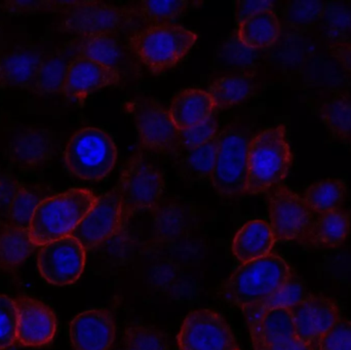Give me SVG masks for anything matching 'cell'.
<instances>
[{
	"mask_svg": "<svg viewBox=\"0 0 351 350\" xmlns=\"http://www.w3.org/2000/svg\"><path fill=\"white\" fill-rule=\"evenodd\" d=\"M288 310L299 340L311 347L341 318L337 304L323 296L308 295Z\"/></svg>",
	"mask_w": 351,
	"mask_h": 350,
	"instance_id": "15",
	"label": "cell"
},
{
	"mask_svg": "<svg viewBox=\"0 0 351 350\" xmlns=\"http://www.w3.org/2000/svg\"><path fill=\"white\" fill-rule=\"evenodd\" d=\"M280 23L272 10H262L239 23L237 38L250 49H264L272 47L280 35Z\"/></svg>",
	"mask_w": 351,
	"mask_h": 350,
	"instance_id": "26",
	"label": "cell"
},
{
	"mask_svg": "<svg viewBox=\"0 0 351 350\" xmlns=\"http://www.w3.org/2000/svg\"><path fill=\"white\" fill-rule=\"evenodd\" d=\"M321 22L333 43H346L351 33V8L341 3H325Z\"/></svg>",
	"mask_w": 351,
	"mask_h": 350,
	"instance_id": "35",
	"label": "cell"
},
{
	"mask_svg": "<svg viewBox=\"0 0 351 350\" xmlns=\"http://www.w3.org/2000/svg\"><path fill=\"white\" fill-rule=\"evenodd\" d=\"M97 197L84 188H75L47 197L39 203L31 219V238L37 246L70 236L96 203Z\"/></svg>",
	"mask_w": 351,
	"mask_h": 350,
	"instance_id": "2",
	"label": "cell"
},
{
	"mask_svg": "<svg viewBox=\"0 0 351 350\" xmlns=\"http://www.w3.org/2000/svg\"><path fill=\"white\" fill-rule=\"evenodd\" d=\"M119 84L121 77L114 70L95 60L77 57L66 74L63 94L71 100L82 102L100 88Z\"/></svg>",
	"mask_w": 351,
	"mask_h": 350,
	"instance_id": "18",
	"label": "cell"
},
{
	"mask_svg": "<svg viewBox=\"0 0 351 350\" xmlns=\"http://www.w3.org/2000/svg\"><path fill=\"white\" fill-rule=\"evenodd\" d=\"M254 350H313V347L305 345L302 341L296 340L294 342L287 345H274V347H261V345H253Z\"/></svg>",
	"mask_w": 351,
	"mask_h": 350,
	"instance_id": "45",
	"label": "cell"
},
{
	"mask_svg": "<svg viewBox=\"0 0 351 350\" xmlns=\"http://www.w3.org/2000/svg\"><path fill=\"white\" fill-rule=\"evenodd\" d=\"M217 136L198 147L182 150L176 154L178 170L183 179L200 181L210 178L216 160Z\"/></svg>",
	"mask_w": 351,
	"mask_h": 350,
	"instance_id": "29",
	"label": "cell"
},
{
	"mask_svg": "<svg viewBox=\"0 0 351 350\" xmlns=\"http://www.w3.org/2000/svg\"><path fill=\"white\" fill-rule=\"evenodd\" d=\"M137 18L130 8H119L101 1H75L63 12L60 30L80 37L135 33Z\"/></svg>",
	"mask_w": 351,
	"mask_h": 350,
	"instance_id": "7",
	"label": "cell"
},
{
	"mask_svg": "<svg viewBox=\"0 0 351 350\" xmlns=\"http://www.w3.org/2000/svg\"><path fill=\"white\" fill-rule=\"evenodd\" d=\"M22 186V183L10 175L0 174V214L8 215V209Z\"/></svg>",
	"mask_w": 351,
	"mask_h": 350,
	"instance_id": "42",
	"label": "cell"
},
{
	"mask_svg": "<svg viewBox=\"0 0 351 350\" xmlns=\"http://www.w3.org/2000/svg\"><path fill=\"white\" fill-rule=\"evenodd\" d=\"M293 155L286 138V127L278 125L258 134L247 149L245 193L260 195L284 180L292 166Z\"/></svg>",
	"mask_w": 351,
	"mask_h": 350,
	"instance_id": "3",
	"label": "cell"
},
{
	"mask_svg": "<svg viewBox=\"0 0 351 350\" xmlns=\"http://www.w3.org/2000/svg\"><path fill=\"white\" fill-rule=\"evenodd\" d=\"M177 341L180 350H241L224 318L208 308L187 314Z\"/></svg>",
	"mask_w": 351,
	"mask_h": 350,
	"instance_id": "11",
	"label": "cell"
},
{
	"mask_svg": "<svg viewBox=\"0 0 351 350\" xmlns=\"http://www.w3.org/2000/svg\"><path fill=\"white\" fill-rule=\"evenodd\" d=\"M125 350H169L168 337L162 331L146 325H132L123 334Z\"/></svg>",
	"mask_w": 351,
	"mask_h": 350,
	"instance_id": "36",
	"label": "cell"
},
{
	"mask_svg": "<svg viewBox=\"0 0 351 350\" xmlns=\"http://www.w3.org/2000/svg\"><path fill=\"white\" fill-rule=\"evenodd\" d=\"M274 242L269 224L262 220H254L237 232L232 242V252L237 260L247 263L270 255Z\"/></svg>",
	"mask_w": 351,
	"mask_h": 350,
	"instance_id": "25",
	"label": "cell"
},
{
	"mask_svg": "<svg viewBox=\"0 0 351 350\" xmlns=\"http://www.w3.org/2000/svg\"><path fill=\"white\" fill-rule=\"evenodd\" d=\"M350 228L351 217L346 212L317 214L300 242L317 248H338L350 236Z\"/></svg>",
	"mask_w": 351,
	"mask_h": 350,
	"instance_id": "22",
	"label": "cell"
},
{
	"mask_svg": "<svg viewBox=\"0 0 351 350\" xmlns=\"http://www.w3.org/2000/svg\"><path fill=\"white\" fill-rule=\"evenodd\" d=\"M117 150L108 134L96 127L76 132L66 146L68 171L82 180L98 182L108 176L117 162Z\"/></svg>",
	"mask_w": 351,
	"mask_h": 350,
	"instance_id": "5",
	"label": "cell"
},
{
	"mask_svg": "<svg viewBox=\"0 0 351 350\" xmlns=\"http://www.w3.org/2000/svg\"><path fill=\"white\" fill-rule=\"evenodd\" d=\"M217 129H218V125H217L216 118L213 115L208 121L202 125L186 129V131L179 132L177 153L182 150L198 147L210 140L214 139L218 135Z\"/></svg>",
	"mask_w": 351,
	"mask_h": 350,
	"instance_id": "39",
	"label": "cell"
},
{
	"mask_svg": "<svg viewBox=\"0 0 351 350\" xmlns=\"http://www.w3.org/2000/svg\"><path fill=\"white\" fill-rule=\"evenodd\" d=\"M139 61L154 74L177 65L193 47L197 35L174 24L149 25L130 35Z\"/></svg>",
	"mask_w": 351,
	"mask_h": 350,
	"instance_id": "4",
	"label": "cell"
},
{
	"mask_svg": "<svg viewBox=\"0 0 351 350\" xmlns=\"http://www.w3.org/2000/svg\"><path fill=\"white\" fill-rule=\"evenodd\" d=\"M47 197H49V190L45 187L23 185L8 209L10 224L29 229L35 210Z\"/></svg>",
	"mask_w": 351,
	"mask_h": 350,
	"instance_id": "34",
	"label": "cell"
},
{
	"mask_svg": "<svg viewBox=\"0 0 351 350\" xmlns=\"http://www.w3.org/2000/svg\"><path fill=\"white\" fill-rule=\"evenodd\" d=\"M115 333L114 320L107 310H86L70 323V340L74 350H110Z\"/></svg>",
	"mask_w": 351,
	"mask_h": 350,
	"instance_id": "17",
	"label": "cell"
},
{
	"mask_svg": "<svg viewBox=\"0 0 351 350\" xmlns=\"http://www.w3.org/2000/svg\"><path fill=\"white\" fill-rule=\"evenodd\" d=\"M268 208L270 228L276 242H300L315 218V213L307 205L304 197L286 186L270 189Z\"/></svg>",
	"mask_w": 351,
	"mask_h": 350,
	"instance_id": "12",
	"label": "cell"
},
{
	"mask_svg": "<svg viewBox=\"0 0 351 350\" xmlns=\"http://www.w3.org/2000/svg\"><path fill=\"white\" fill-rule=\"evenodd\" d=\"M75 1H5L2 10L10 14H36L43 12H61L69 10Z\"/></svg>",
	"mask_w": 351,
	"mask_h": 350,
	"instance_id": "41",
	"label": "cell"
},
{
	"mask_svg": "<svg viewBox=\"0 0 351 350\" xmlns=\"http://www.w3.org/2000/svg\"><path fill=\"white\" fill-rule=\"evenodd\" d=\"M250 139L237 125H230L217 136V154L210 174L213 186L223 197L245 193Z\"/></svg>",
	"mask_w": 351,
	"mask_h": 350,
	"instance_id": "6",
	"label": "cell"
},
{
	"mask_svg": "<svg viewBox=\"0 0 351 350\" xmlns=\"http://www.w3.org/2000/svg\"><path fill=\"white\" fill-rule=\"evenodd\" d=\"M304 286L296 277H291L288 283L276 294L255 305L243 310L247 324L259 318L264 312L274 308H289L307 297Z\"/></svg>",
	"mask_w": 351,
	"mask_h": 350,
	"instance_id": "33",
	"label": "cell"
},
{
	"mask_svg": "<svg viewBox=\"0 0 351 350\" xmlns=\"http://www.w3.org/2000/svg\"><path fill=\"white\" fill-rule=\"evenodd\" d=\"M332 57L351 74V45L348 43H331L328 47Z\"/></svg>",
	"mask_w": 351,
	"mask_h": 350,
	"instance_id": "44",
	"label": "cell"
},
{
	"mask_svg": "<svg viewBox=\"0 0 351 350\" xmlns=\"http://www.w3.org/2000/svg\"><path fill=\"white\" fill-rule=\"evenodd\" d=\"M214 104L206 90L187 88L173 98L170 113L178 131H186L202 125L213 116Z\"/></svg>",
	"mask_w": 351,
	"mask_h": 350,
	"instance_id": "20",
	"label": "cell"
},
{
	"mask_svg": "<svg viewBox=\"0 0 351 350\" xmlns=\"http://www.w3.org/2000/svg\"><path fill=\"white\" fill-rule=\"evenodd\" d=\"M196 2L190 1H141L129 6L139 23L160 25L170 24Z\"/></svg>",
	"mask_w": 351,
	"mask_h": 350,
	"instance_id": "32",
	"label": "cell"
},
{
	"mask_svg": "<svg viewBox=\"0 0 351 350\" xmlns=\"http://www.w3.org/2000/svg\"><path fill=\"white\" fill-rule=\"evenodd\" d=\"M324 8L325 2L293 1L285 8L284 18L292 28L306 30L321 21Z\"/></svg>",
	"mask_w": 351,
	"mask_h": 350,
	"instance_id": "37",
	"label": "cell"
},
{
	"mask_svg": "<svg viewBox=\"0 0 351 350\" xmlns=\"http://www.w3.org/2000/svg\"><path fill=\"white\" fill-rule=\"evenodd\" d=\"M16 341L23 347H41L49 345L57 332V318L53 310L39 300L19 296Z\"/></svg>",
	"mask_w": 351,
	"mask_h": 350,
	"instance_id": "16",
	"label": "cell"
},
{
	"mask_svg": "<svg viewBox=\"0 0 351 350\" xmlns=\"http://www.w3.org/2000/svg\"><path fill=\"white\" fill-rule=\"evenodd\" d=\"M37 248L29 229L12 224L3 226L0 229V268H14Z\"/></svg>",
	"mask_w": 351,
	"mask_h": 350,
	"instance_id": "28",
	"label": "cell"
},
{
	"mask_svg": "<svg viewBox=\"0 0 351 350\" xmlns=\"http://www.w3.org/2000/svg\"><path fill=\"white\" fill-rule=\"evenodd\" d=\"M18 310L16 302L5 295H0V350L12 347L16 341Z\"/></svg>",
	"mask_w": 351,
	"mask_h": 350,
	"instance_id": "38",
	"label": "cell"
},
{
	"mask_svg": "<svg viewBox=\"0 0 351 350\" xmlns=\"http://www.w3.org/2000/svg\"><path fill=\"white\" fill-rule=\"evenodd\" d=\"M78 57L95 60L114 70L121 82H134L141 74V62L121 34L80 37L72 40Z\"/></svg>",
	"mask_w": 351,
	"mask_h": 350,
	"instance_id": "10",
	"label": "cell"
},
{
	"mask_svg": "<svg viewBox=\"0 0 351 350\" xmlns=\"http://www.w3.org/2000/svg\"><path fill=\"white\" fill-rule=\"evenodd\" d=\"M121 197V227L132 216L158 207L165 190L162 172L141 153L132 156L117 183Z\"/></svg>",
	"mask_w": 351,
	"mask_h": 350,
	"instance_id": "8",
	"label": "cell"
},
{
	"mask_svg": "<svg viewBox=\"0 0 351 350\" xmlns=\"http://www.w3.org/2000/svg\"><path fill=\"white\" fill-rule=\"evenodd\" d=\"M257 84L252 73L217 78L208 88L215 110L230 108L243 102L256 92Z\"/></svg>",
	"mask_w": 351,
	"mask_h": 350,
	"instance_id": "27",
	"label": "cell"
},
{
	"mask_svg": "<svg viewBox=\"0 0 351 350\" xmlns=\"http://www.w3.org/2000/svg\"><path fill=\"white\" fill-rule=\"evenodd\" d=\"M45 53L34 45H23L0 55V88L30 92Z\"/></svg>",
	"mask_w": 351,
	"mask_h": 350,
	"instance_id": "19",
	"label": "cell"
},
{
	"mask_svg": "<svg viewBox=\"0 0 351 350\" xmlns=\"http://www.w3.org/2000/svg\"><path fill=\"white\" fill-rule=\"evenodd\" d=\"M125 109L135 121L142 146L152 151L176 155L179 131L162 104L152 98L136 97L125 103Z\"/></svg>",
	"mask_w": 351,
	"mask_h": 350,
	"instance_id": "9",
	"label": "cell"
},
{
	"mask_svg": "<svg viewBox=\"0 0 351 350\" xmlns=\"http://www.w3.org/2000/svg\"><path fill=\"white\" fill-rule=\"evenodd\" d=\"M253 345L274 347L298 340L292 316L288 308H274L250 323Z\"/></svg>",
	"mask_w": 351,
	"mask_h": 350,
	"instance_id": "21",
	"label": "cell"
},
{
	"mask_svg": "<svg viewBox=\"0 0 351 350\" xmlns=\"http://www.w3.org/2000/svg\"><path fill=\"white\" fill-rule=\"evenodd\" d=\"M56 144L51 134L28 129L18 136L10 145V160L22 168H33L53 158Z\"/></svg>",
	"mask_w": 351,
	"mask_h": 350,
	"instance_id": "24",
	"label": "cell"
},
{
	"mask_svg": "<svg viewBox=\"0 0 351 350\" xmlns=\"http://www.w3.org/2000/svg\"><path fill=\"white\" fill-rule=\"evenodd\" d=\"M121 228V197L119 186L101 197L70 236L80 242L84 250L96 248L119 232Z\"/></svg>",
	"mask_w": 351,
	"mask_h": 350,
	"instance_id": "14",
	"label": "cell"
},
{
	"mask_svg": "<svg viewBox=\"0 0 351 350\" xmlns=\"http://www.w3.org/2000/svg\"><path fill=\"white\" fill-rule=\"evenodd\" d=\"M41 277L55 286L75 283L86 265V250L73 236L53 240L41 248L37 259Z\"/></svg>",
	"mask_w": 351,
	"mask_h": 350,
	"instance_id": "13",
	"label": "cell"
},
{
	"mask_svg": "<svg viewBox=\"0 0 351 350\" xmlns=\"http://www.w3.org/2000/svg\"><path fill=\"white\" fill-rule=\"evenodd\" d=\"M319 117L334 139L351 148V98L336 96L323 103Z\"/></svg>",
	"mask_w": 351,
	"mask_h": 350,
	"instance_id": "30",
	"label": "cell"
},
{
	"mask_svg": "<svg viewBox=\"0 0 351 350\" xmlns=\"http://www.w3.org/2000/svg\"><path fill=\"white\" fill-rule=\"evenodd\" d=\"M319 350H351V321L340 318L317 342Z\"/></svg>",
	"mask_w": 351,
	"mask_h": 350,
	"instance_id": "40",
	"label": "cell"
},
{
	"mask_svg": "<svg viewBox=\"0 0 351 350\" xmlns=\"http://www.w3.org/2000/svg\"><path fill=\"white\" fill-rule=\"evenodd\" d=\"M291 277L286 261L270 254L243 263L223 286L222 295L229 303L243 310L271 297Z\"/></svg>",
	"mask_w": 351,
	"mask_h": 350,
	"instance_id": "1",
	"label": "cell"
},
{
	"mask_svg": "<svg viewBox=\"0 0 351 350\" xmlns=\"http://www.w3.org/2000/svg\"><path fill=\"white\" fill-rule=\"evenodd\" d=\"M346 43H348V45H351V33H350V37H348V42H346Z\"/></svg>",
	"mask_w": 351,
	"mask_h": 350,
	"instance_id": "46",
	"label": "cell"
},
{
	"mask_svg": "<svg viewBox=\"0 0 351 350\" xmlns=\"http://www.w3.org/2000/svg\"><path fill=\"white\" fill-rule=\"evenodd\" d=\"M77 57L72 41L61 49L45 53L30 92L37 95L63 92L66 74Z\"/></svg>",
	"mask_w": 351,
	"mask_h": 350,
	"instance_id": "23",
	"label": "cell"
},
{
	"mask_svg": "<svg viewBox=\"0 0 351 350\" xmlns=\"http://www.w3.org/2000/svg\"><path fill=\"white\" fill-rule=\"evenodd\" d=\"M274 3L271 1H237L235 8V16L237 23H241L256 12L262 10H272Z\"/></svg>",
	"mask_w": 351,
	"mask_h": 350,
	"instance_id": "43",
	"label": "cell"
},
{
	"mask_svg": "<svg viewBox=\"0 0 351 350\" xmlns=\"http://www.w3.org/2000/svg\"><path fill=\"white\" fill-rule=\"evenodd\" d=\"M346 183L339 179H327L313 183L305 191L304 199L315 214L340 210L346 197Z\"/></svg>",
	"mask_w": 351,
	"mask_h": 350,
	"instance_id": "31",
	"label": "cell"
}]
</instances>
